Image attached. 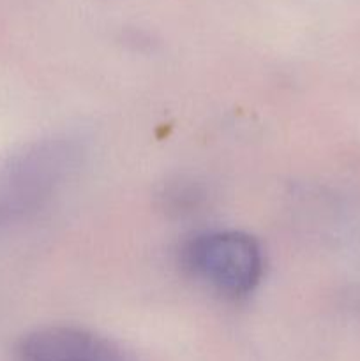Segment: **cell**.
<instances>
[{
  "instance_id": "6da1fadb",
  "label": "cell",
  "mask_w": 360,
  "mask_h": 361,
  "mask_svg": "<svg viewBox=\"0 0 360 361\" xmlns=\"http://www.w3.org/2000/svg\"><path fill=\"white\" fill-rule=\"evenodd\" d=\"M81 150L67 137L25 145L0 161V228L30 217L53 200L76 171Z\"/></svg>"
},
{
  "instance_id": "7a4b0ae2",
  "label": "cell",
  "mask_w": 360,
  "mask_h": 361,
  "mask_svg": "<svg viewBox=\"0 0 360 361\" xmlns=\"http://www.w3.org/2000/svg\"><path fill=\"white\" fill-rule=\"evenodd\" d=\"M182 261L187 271L232 298L254 291L263 275V252L253 236L240 231H208L186 243Z\"/></svg>"
},
{
  "instance_id": "3957f363",
  "label": "cell",
  "mask_w": 360,
  "mask_h": 361,
  "mask_svg": "<svg viewBox=\"0 0 360 361\" xmlns=\"http://www.w3.org/2000/svg\"><path fill=\"white\" fill-rule=\"evenodd\" d=\"M18 361H133L106 337L78 326H44L25 335L16 348Z\"/></svg>"
}]
</instances>
